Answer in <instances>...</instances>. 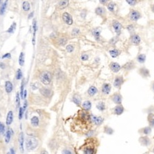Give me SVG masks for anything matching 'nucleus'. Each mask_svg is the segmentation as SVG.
Returning <instances> with one entry per match:
<instances>
[{"mask_svg":"<svg viewBox=\"0 0 154 154\" xmlns=\"http://www.w3.org/2000/svg\"><path fill=\"white\" fill-rule=\"evenodd\" d=\"M152 10H153V11L154 12V5L153 6V7H152Z\"/></svg>","mask_w":154,"mask_h":154,"instance_id":"e2e57ef3","label":"nucleus"},{"mask_svg":"<svg viewBox=\"0 0 154 154\" xmlns=\"http://www.w3.org/2000/svg\"><path fill=\"white\" fill-rule=\"evenodd\" d=\"M5 88H6V90L8 93L11 92L13 88V84L11 83L10 82H9V81H7L5 83Z\"/></svg>","mask_w":154,"mask_h":154,"instance_id":"412c9836","label":"nucleus"},{"mask_svg":"<svg viewBox=\"0 0 154 154\" xmlns=\"http://www.w3.org/2000/svg\"><path fill=\"white\" fill-rule=\"evenodd\" d=\"M112 26H113L114 30L116 33L119 34L121 32V29H122V26H121V24L119 21H114Z\"/></svg>","mask_w":154,"mask_h":154,"instance_id":"9d476101","label":"nucleus"},{"mask_svg":"<svg viewBox=\"0 0 154 154\" xmlns=\"http://www.w3.org/2000/svg\"><path fill=\"white\" fill-rule=\"evenodd\" d=\"M78 32H79V30H77V29L73 30V34H77Z\"/></svg>","mask_w":154,"mask_h":154,"instance_id":"5fc2aeb1","label":"nucleus"},{"mask_svg":"<svg viewBox=\"0 0 154 154\" xmlns=\"http://www.w3.org/2000/svg\"><path fill=\"white\" fill-rule=\"evenodd\" d=\"M23 112H24V110L23 108H19V119H21L23 116Z\"/></svg>","mask_w":154,"mask_h":154,"instance_id":"c03bdc74","label":"nucleus"},{"mask_svg":"<svg viewBox=\"0 0 154 154\" xmlns=\"http://www.w3.org/2000/svg\"><path fill=\"white\" fill-rule=\"evenodd\" d=\"M13 121V111H9L6 118V124L8 125H10Z\"/></svg>","mask_w":154,"mask_h":154,"instance_id":"dca6fc26","label":"nucleus"},{"mask_svg":"<svg viewBox=\"0 0 154 154\" xmlns=\"http://www.w3.org/2000/svg\"><path fill=\"white\" fill-rule=\"evenodd\" d=\"M100 1V3H101V4H106V2L108 1H103V0H101V1Z\"/></svg>","mask_w":154,"mask_h":154,"instance_id":"bf43d9fd","label":"nucleus"},{"mask_svg":"<svg viewBox=\"0 0 154 154\" xmlns=\"http://www.w3.org/2000/svg\"><path fill=\"white\" fill-rule=\"evenodd\" d=\"M104 121V119L101 116H97L91 114L90 115V121L93 124H95L97 126H99L102 124Z\"/></svg>","mask_w":154,"mask_h":154,"instance_id":"20e7f679","label":"nucleus"},{"mask_svg":"<svg viewBox=\"0 0 154 154\" xmlns=\"http://www.w3.org/2000/svg\"><path fill=\"white\" fill-rule=\"evenodd\" d=\"M111 90V86L109 84H104L102 86V92L105 95H108Z\"/></svg>","mask_w":154,"mask_h":154,"instance_id":"4468645a","label":"nucleus"},{"mask_svg":"<svg viewBox=\"0 0 154 154\" xmlns=\"http://www.w3.org/2000/svg\"><path fill=\"white\" fill-rule=\"evenodd\" d=\"M66 41H67V40H66V39H63V38H62V39H59V41H58V43H59L60 45H65L66 43Z\"/></svg>","mask_w":154,"mask_h":154,"instance_id":"79ce46f5","label":"nucleus"},{"mask_svg":"<svg viewBox=\"0 0 154 154\" xmlns=\"http://www.w3.org/2000/svg\"><path fill=\"white\" fill-rule=\"evenodd\" d=\"M139 73H140V74L142 76H143V77H147V76L149 75V71L146 68H142V69H141L140 71H139Z\"/></svg>","mask_w":154,"mask_h":154,"instance_id":"5701e85b","label":"nucleus"},{"mask_svg":"<svg viewBox=\"0 0 154 154\" xmlns=\"http://www.w3.org/2000/svg\"><path fill=\"white\" fill-rule=\"evenodd\" d=\"M69 4V1H60L58 3V6L60 8H64L68 6Z\"/></svg>","mask_w":154,"mask_h":154,"instance_id":"c756f323","label":"nucleus"},{"mask_svg":"<svg viewBox=\"0 0 154 154\" xmlns=\"http://www.w3.org/2000/svg\"><path fill=\"white\" fill-rule=\"evenodd\" d=\"M19 149L21 153H23V144H24V134L23 132H21L19 136Z\"/></svg>","mask_w":154,"mask_h":154,"instance_id":"0eeeda50","label":"nucleus"},{"mask_svg":"<svg viewBox=\"0 0 154 154\" xmlns=\"http://www.w3.org/2000/svg\"><path fill=\"white\" fill-rule=\"evenodd\" d=\"M23 9L25 11H28L30 9V4L28 1H24L23 3Z\"/></svg>","mask_w":154,"mask_h":154,"instance_id":"72a5a7b5","label":"nucleus"},{"mask_svg":"<svg viewBox=\"0 0 154 154\" xmlns=\"http://www.w3.org/2000/svg\"><path fill=\"white\" fill-rule=\"evenodd\" d=\"M10 138H11V130H10V129H8V131L6 132V134L5 142H6V143H8V142H10Z\"/></svg>","mask_w":154,"mask_h":154,"instance_id":"c85d7f7f","label":"nucleus"},{"mask_svg":"<svg viewBox=\"0 0 154 154\" xmlns=\"http://www.w3.org/2000/svg\"><path fill=\"white\" fill-rule=\"evenodd\" d=\"M66 51H68V52H73V50H74V46L72 45H69L66 46Z\"/></svg>","mask_w":154,"mask_h":154,"instance_id":"58836bf2","label":"nucleus"},{"mask_svg":"<svg viewBox=\"0 0 154 154\" xmlns=\"http://www.w3.org/2000/svg\"><path fill=\"white\" fill-rule=\"evenodd\" d=\"M114 8H115V4H114L113 2H110L109 4H108V10H109L110 11H112V12L114 11Z\"/></svg>","mask_w":154,"mask_h":154,"instance_id":"4c0bfd02","label":"nucleus"},{"mask_svg":"<svg viewBox=\"0 0 154 154\" xmlns=\"http://www.w3.org/2000/svg\"><path fill=\"white\" fill-rule=\"evenodd\" d=\"M140 132H141L142 134L148 136L151 133V127H145L144 128L140 129Z\"/></svg>","mask_w":154,"mask_h":154,"instance_id":"aec40b11","label":"nucleus"},{"mask_svg":"<svg viewBox=\"0 0 154 154\" xmlns=\"http://www.w3.org/2000/svg\"><path fill=\"white\" fill-rule=\"evenodd\" d=\"M81 59L83 60V61H86L88 59V56L87 54H82V56H81Z\"/></svg>","mask_w":154,"mask_h":154,"instance_id":"49530a36","label":"nucleus"},{"mask_svg":"<svg viewBox=\"0 0 154 154\" xmlns=\"http://www.w3.org/2000/svg\"><path fill=\"white\" fill-rule=\"evenodd\" d=\"M152 88H153V90H154V83L153 84V86H152Z\"/></svg>","mask_w":154,"mask_h":154,"instance_id":"680f3d73","label":"nucleus"},{"mask_svg":"<svg viewBox=\"0 0 154 154\" xmlns=\"http://www.w3.org/2000/svg\"><path fill=\"white\" fill-rule=\"evenodd\" d=\"M92 34L94 36V37L97 40H99V37H100V34H101V30L99 28L94 29L92 32Z\"/></svg>","mask_w":154,"mask_h":154,"instance_id":"6ab92c4d","label":"nucleus"},{"mask_svg":"<svg viewBox=\"0 0 154 154\" xmlns=\"http://www.w3.org/2000/svg\"><path fill=\"white\" fill-rule=\"evenodd\" d=\"M97 92V88L95 86H90L89 89L88 90V93L90 96H94Z\"/></svg>","mask_w":154,"mask_h":154,"instance_id":"4be33fe9","label":"nucleus"},{"mask_svg":"<svg viewBox=\"0 0 154 154\" xmlns=\"http://www.w3.org/2000/svg\"><path fill=\"white\" fill-rule=\"evenodd\" d=\"M73 101L75 103L77 106H80V104H81V98L78 95H75L73 97Z\"/></svg>","mask_w":154,"mask_h":154,"instance_id":"cd10ccee","label":"nucleus"},{"mask_svg":"<svg viewBox=\"0 0 154 154\" xmlns=\"http://www.w3.org/2000/svg\"><path fill=\"white\" fill-rule=\"evenodd\" d=\"M40 79L41 82L45 85L49 84L51 81V75L49 71H44L40 75Z\"/></svg>","mask_w":154,"mask_h":154,"instance_id":"7ed1b4c3","label":"nucleus"},{"mask_svg":"<svg viewBox=\"0 0 154 154\" xmlns=\"http://www.w3.org/2000/svg\"><path fill=\"white\" fill-rule=\"evenodd\" d=\"M16 103H17V107L19 108L20 106V98L19 92H17V95H16Z\"/></svg>","mask_w":154,"mask_h":154,"instance_id":"a19ab883","label":"nucleus"},{"mask_svg":"<svg viewBox=\"0 0 154 154\" xmlns=\"http://www.w3.org/2000/svg\"><path fill=\"white\" fill-rule=\"evenodd\" d=\"M10 154V153H8V154Z\"/></svg>","mask_w":154,"mask_h":154,"instance_id":"69168bd1","label":"nucleus"},{"mask_svg":"<svg viewBox=\"0 0 154 154\" xmlns=\"http://www.w3.org/2000/svg\"><path fill=\"white\" fill-rule=\"evenodd\" d=\"M110 54L111 55V56L112 58H116L119 54H120V51H119L118 49H112V50H110Z\"/></svg>","mask_w":154,"mask_h":154,"instance_id":"a878e982","label":"nucleus"},{"mask_svg":"<svg viewBox=\"0 0 154 154\" xmlns=\"http://www.w3.org/2000/svg\"><path fill=\"white\" fill-rule=\"evenodd\" d=\"M39 145V141L33 137V136H28L26 140V147L27 150L32 151L35 149Z\"/></svg>","mask_w":154,"mask_h":154,"instance_id":"f03ea898","label":"nucleus"},{"mask_svg":"<svg viewBox=\"0 0 154 154\" xmlns=\"http://www.w3.org/2000/svg\"><path fill=\"white\" fill-rule=\"evenodd\" d=\"M104 132H105L106 134H107L111 135L114 133V130L111 128L108 127V126H106V127L104 128Z\"/></svg>","mask_w":154,"mask_h":154,"instance_id":"473e14b6","label":"nucleus"},{"mask_svg":"<svg viewBox=\"0 0 154 154\" xmlns=\"http://www.w3.org/2000/svg\"><path fill=\"white\" fill-rule=\"evenodd\" d=\"M26 96H27V91L25 90L24 92H23V99H26Z\"/></svg>","mask_w":154,"mask_h":154,"instance_id":"4d7b16f0","label":"nucleus"},{"mask_svg":"<svg viewBox=\"0 0 154 154\" xmlns=\"http://www.w3.org/2000/svg\"><path fill=\"white\" fill-rule=\"evenodd\" d=\"M6 6H7V1H5L3 4H2V6H1L0 8V14H3L4 12H5V10H6Z\"/></svg>","mask_w":154,"mask_h":154,"instance_id":"e433bc0d","label":"nucleus"},{"mask_svg":"<svg viewBox=\"0 0 154 154\" xmlns=\"http://www.w3.org/2000/svg\"><path fill=\"white\" fill-rule=\"evenodd\" d=\"M10 154H15L14 150L13 149V148H12V149H10Z\"/></svg>","mask_w":154,"mask_h":154,"instance_id":"6e6d98bb","label":"nucleus"},{"mask_svg":"<svg viewBox=\"0 0 154 154\" xmlns=\"http://www.w3.org/2000/svg\"><path fill=\"white\" fill-rule=\"evenodd\" d=\"M145 60H146V56L145 54H140L137 57V60L140 63H144L145 61Z\"/></svg>","mask_w":154,"mask_h":154,"instance_id":"7c9ffc66","label":"nucleus"},{"mask_svg":"<svg viewBox=\"0 0 154 154\" xmlns=\"http://www.w3.org/2000/svg\"><path fill=\"white\" fill-rule=\"evenodd\" d=\"M31 124L34 127H37L39 124V119L37 116H33L31 119Z\"/></svg>","mask_w":154,"mask_h":154,"instance_id":"393cba45","label":"nucleus"},{"mask_svg":"<svg viewBox=\"0 0 154 154\" xmlns=\"http://www.w3.org/2000/svg\"><path fill=\"white\" fill-rule=\"evenodd\" d=\"M10 56H11L10 53H6V54H4V55L2 56V58H10Z\"/></svg>","mask_w":154,"mask_h":154,"instance_id":"8fccbe9b","label":"nucleus"},{"mask_svg":"<svg viewBox=\"0 0 154 154\" xmlns=\"http://www.w3.org/2000/svg\"><path fill=\"white\" fill-rule=\"evenodd\" d=\"M62 19L66 24H68V25L73 24V18L69 13H64L62 15Z\"/></svg>","mask_w":154,"mask_h":154,"instance_id":"423d86ee","label":"nucleus"},{"mask_svg":"<svg viewBox=\"0 0 154 154\" xmlns=\"http://www.w3.org/2000/svg\"><path fill=\"white\" fill-rule=\"evenodd\" d=\"M19 62L20 66H23L24 62H25V58H24V53L21 52L20 53L19 59Z\"/></svg>","mask_w":154,"mask_h":154,"instance_id":"2f4dec72","label":"nucleus"},{"mask_svg":"<svg viewBox=\"0 0 154 154\" xmlns=\"http://www.w3.org/2000/svg\"><path fill=\"white\" fill-rule=\"evenodd\" d=\"M128 30L130 32L134 31V27H133V26H132V25H131V26H129L128 27Z\"/></svg>","mask_w":154,"mask_h":154,"instance_id":"3c124183","label":"nucleus"},{"mask_svg":"<svg viewBox=\"0 0 154 154\" xmlns=\"http://www.w3.org/2000/svg\"><path fill=\"white\" fill-rule=\"evenodd\" d=\"M62 154H73L70 150L69 149H64L62 152Z\"/></svg>","mask_w":154,"mask_h":154,"instance_id":"de8ad7c7","label":"nucleus"},{"mask_svg":"<svg viewBox=\"0 0 154 154\" xmlns=\"http://www.w3.org/2000/svg\"><path fill=\"white\" fill-rule=\"evenodd\" d=\"M124 112V108L121 105H119L114 108V113L116 115H121Z\"/></svg>","mask_w":154,"mask_h":154,"instance_id":"f8f14e48","label":"nucleus"},{"mask_svg":"<svg viewBox=\"0 0 154 154\" xmlns=\"http://www.w3.org/2000/svg\"><path fill=\"white\" fill-rule=\"evenodd\" d=\"M153 152H154V149H153Z\"/></svg>","mask_w":154,"mask_h":154,"instance_id":"0e129e2a","label":"nucleus"},{"mask_svg":"<svg viewBox=\"0 0 154 154\" xmlns=\"http://www.w3.org/2000/svg\"><path fill=\"white\" fill-rule=\"evenodd\" d=\"M110 69L114 73H116L121 69V66L116 62H112L110 64Z\"/></svg>","mask_w":154,"mask_h":154,"instance_id":"2eb2a0df","label":"nucleus"},{"mask_svg":"<svg viewBox=\"0 0 154 154\" xmlns=\"http://www.w3.org/2000/svg\"><path fill=\"white\" fill-rule=\"evenodd\" d=\"M95 146L94 143L88 141L79 149V154H95Z\"/></svg>","mask_w":154,"mask_h":154,"instance_id":"f257e3e1","label":"nucleus"},{"mask_svg":"<svg viewBox=\"0 0 154 154\" xmlns=\"http://www.w3.org/2000/svg\"><path fill=\"white\" fill-rule=\"evenodd\" d=\"M139 142L143 146H145V147H148L151 145V140L149 139V138L145 136H141L140 138H139Z\"/></svg>","mask_w":154,"mask_h":154,"instance_id":"39448f33","label":"nucleus"},{"mask_svg":"<svg viewBox=\"0 0 154 154\" xmlns=\"http://www.w3.org/2000/svg\"><path fill=\"white\" fill-rule=\"evenodd\" d=\"M129 18L132 21H137L141 18V14L139 12L136 11V10H132L130 13V15H129Z\"/></svg>","mask_w":154,"mask_h":154,"instance_id":"6e6552de","label":"nucleus"},{"mask_svg":"<svg viewBox=\"0 0 154 154\" xmlns=\"http://www.w3.org/2000/svg\"><path fill=\"white\" fill-rule=\"evenodd\" d=\"M16 27H17V23L15 22H14L13 23V25H11V26L10 27V28L8 30L7 32H8V33H11L12 34V33L14 32L15 29H16Z\"/></svg>","mask_w":154,"mask_h":154,"instance_id":"c9c22d12","label":"nucleus"},{"mask_svg":"<svg viewBox=\"0 0 154 154\" xmlns=\"http://www.w3.org/2000/svg\"><path fill=\"white\" fill-rule=\"evenodd\" d=\"M91 107H92V104L90 101H86L82 103V108L86 111H89L91 109Z\"/></svg>","mask_w":154,"mask_h":154,"instance_id":"a211bd4d","label":"nucleus"},{"mask_svg":"<svg viewBox=\"0 0 154 154\" xmlns=\"http://www.w3.org/2000/svg\"><path fill=\"white\" fill-rule=\"evenodd\" d=\"M97 108L99 110V111H101V112H103V111H104L105 110H106V105H105V103L102 101H100V102H99L97 104L96 106Z\"/></svg>","mask_w":154,"mask_h":154,"instance_id":"b1692460","label":"nucleus"},{"mask_svg":"<svg viewBox=\"0 0 154 154\" xmlns=\"http://www.w3.org/2000/svg\"><path fill=\"white\" fill-rule=\"evenodd\" d=\"M149 125H150V127L154 128V118L149 120Z\"/></svg>","mask_w":154,"mask_h":154,"instance_id":"09e8293b","label":"nucleus"},{"mask_svg":"<svg viewBox=\"0 0 154 154\" xmlns=\"http://www.w3.org/2000/svg\"><path fill=\"white\" fill-rule=\"evenodd\" d=\"M40 93L46 97H49L52 95V92L51 90H49V88H43L40 90Z\"/></svg>","mask_w":154,"mask_h":154,"instance_id":"ddd939ff","label":"nucleus"},{"mask_svg":"<svg viewBox=\"0 0 154 154\" xmlns=\"http://www.w3.org/2000/svg\"><path fill=\"white\" fill-rule=\"evenodd\" d=\"M132 42L133 44L138 45L141 43V38L138 34H134L132 36Z\"/></svg>","mask_w":154,"mask_h":154,"instance_id":"f3484780","label":"nucleus"},{"mask_svg":"<svg viewBox=\"0 0 154 154\" xmlns=\"http://www.w3.org/2000/svg\"><path fill=\"white\" fill-rule=\"evenodd\" d=\"M134 64L133 62H129L124 66V68L125 69H132L134 68Z\"/></svg>","mask_w":154,"mask_h":154,"instance_id":"f704fd0d","label":"nucleus"},{"mask_svg":"<svg viewBox=\"0 0 154 154\" xmlns=\"http://www.w3.org/2000/svg\"><path fill=\"white\" fill-rule=\"evenodd\" d=\"M112 100L116 104L120 105L122 102V97L120 94L116 93V94H114L113 96L112 97Z\"/></svg>","mask_w":154,"mask_h":154,"instance_id":"1a4fd4ad","label":"nucleus"},{"mask_svg":"<svg viewBox=\"0 0 154 154\" xmlns=\"http://www.w3.org/2000/svg\"><path fill=\"white\" fill-rule=\"evenodd\" d=\"M123 83V78L122 76H118V77H116L115 79H114V86L116 88H119L122 85Z\"/></svg>","mask_w":154,"mask_h":154,"instance_id":"9b49d317","label":"nucleus"},{"mask_svg":"<svg viewBox=\"0 0 154 154\" xmlns=\"http://www.w3.org/2000/svg\"><path fill=\"white\" fill-rule=\"evenodd\" d=\"M17 79H20L21 77H22V72L21 71V69H18L17 72Z\"/></svg>","mask_w":154,"mask_h":154,"instance_id":"37998d69","label":"nucleus"},{"mask_svg":"<svg viewBox=\"0 0 154 154\" xmlns=\"http://www.w3.org/2000/svg\"><path fill=\"white\" fill-rule=\"evenodd\" d=\"M40 154H48V153H47L45 150H43V151H41Z\"/></svg>","mask_w":154,"mask_h":154,"instance_id":"13d9d810","label":"nucleus"},{"mask_svg":"<svg viewBox=\"0 0 154 154\" xmlns=\"http://www.w3.org/2000/svg\"><path fill=\"white\" fill-rule=\"evenodd\" d=\"M93 134H94V132H92V131H90V132H88L87 136H92Z\"/></svg>","mask_w":154,"mask_h":154,"instance_id":"603ef678","label":"nucleus"},{"mask_svg":"<svg viewBox=\"0 0 154 154\" xmlns=\"http://www.w3.org/2000/svg\"><path fill=\"white\" fill-rule=\"evenodd\" d=\"M5 132V126L2 123L0 122V134H3Z\"/></svg>","mask_w":154,"mask_h":154,"instance_id":"ea45409f","label":"nucleus"},{"mask_svg":"<svg viewBox=\"0 0 154 154\" xmlns=\"http://www.w3.org/2000/svg\"><path fill=\"white\" fill-rule=\"evenodd\" d=\"M126 1L131 6H134L136 4V1H135V0H127Z\"/></svg>","mask_w":154,"mask_h":154,"instance_id":"a18cd8bd","label":"nucleus"},{"mask_svg":"<svg viewBox=\"0 0 154 154\" xmlns=\"http://www.w3.org/2000/svg\"><path fill=\"white\" fill-rule=\"evenodd\" d=\"M33 15H34V13H31V14H30L29 15V19H31Z\"/></svg>","mask_w":154,"mask_h":154,"instance_id":"052dcab7","label":"nucleus"},{"mask_svg":"<svg viewBox=\"0 0 154 154\" xmlns=\"http://www.w3.org/2000/svg\"><path fill=\"white\" fill-rule=\"evenodd\" d=\"M95 13L98 15H103V14H105L106 10L102 7H97L96 8V10H95Z\"/></svg>","mask_w":154,"mask_h":154,"instance_id":"bb28decb","label":"nucleus"},{"mask_svg":"<svg viewBox=\"0 0 154 154\" xmlns=\"http://www.w3.org/2000/svg\"><path fill=\"white\" fill-rule=\"evenodd\" d=\"M5 67H6V65L4 64V63H2V62L0 63V68H1V69H5Z\"/></svg>","mask_w":154,"mask_h":154,"instance_id":"864d4df0","label":"nucleus"}]
</instances>
